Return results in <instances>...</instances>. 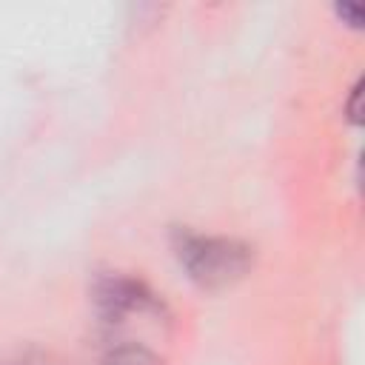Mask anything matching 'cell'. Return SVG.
I'll use <instances>...</instances> for the list:
<instances>
[{
	"label": "cell",
	"mask_w": 365,
	"mask_h": 365,
	"mask_svg": "<svg viewBox=\"0 0 365 365\" xmlns=\"http://www.w3.org/2000/svg\"><path fill=\"white\" fill-rule=\"evenodd\" d=\"M180 262L185 265L188 277L205 288L228 285L231 279L242 277L251 257L248 248L222 240V237H185L180 242Z\"/></svg>",
	"instance_id": "6da1fadb"
},
{
	"label": "cell",
	"mask_w": 365,
	"mask_h": 365,
	"mask_svg": "<svg viewBox=\"0 0 365 365\" xmlns=\"http://www.w3.org/2000/svg\"><path fill=\"white\" fill-rule=\"evenodd\" d=\"M97 365H160V359L145 345L120 342V345H111Z\"/></svg>",
	"instance_id": "7a4b0ae2"
}]
</instances>
